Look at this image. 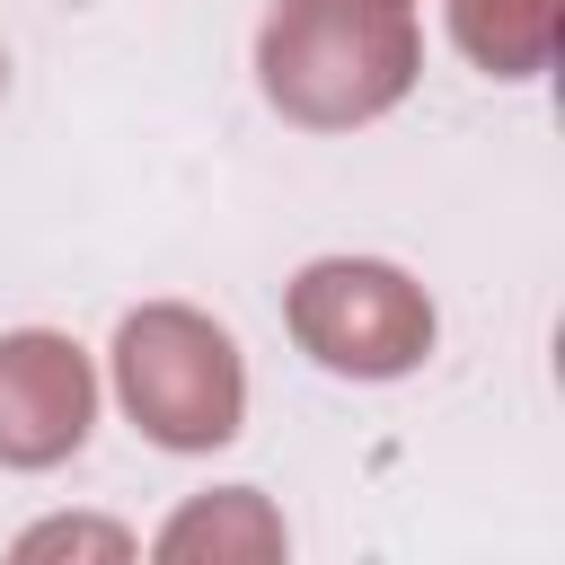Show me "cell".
Returning <instances> with one entry per match:
<instances>
[{
	"label": "cell",
	"mask_w": 565,
	"mask_h": 565,
	"mask_svg": "<svg viewBox=\"0 0 565 565\" xmlns=\"http://www.w3.org/2000/svg\"><path fill=\"white\" fill-rule=\"evenodd\" d=\"M0 79H9V53H0Z\"/></svg>",
	"instance_id": "cell-9"
},
{
	"label": "cell",
	"mask_w": 565,
	"mask_h": 565,
	"mask_svg": "<svg viewBox=\"0 0 565 565\" xmlns=\"http://www.w3.org/2000/svg\"><path fill=\"white\" fill-rule=\"evenodd\" d=\"M150 565H291V539L256 486H212V494H185L168 512Z\"/></svg>",
	"instance_id": "cell-5"
},
{
	"label": "cell",
	"mask_w": 565,
	"mask_h": 565,
	"mask_svg": "<svg viewBox=\"0 0 565 565\" xmlns=\"http://www.w3.org/2000/svg\"><path fill=\"white\" fill-rule=\"evenodd\" d=\"M450 35L486 79H530V71H547L556 0H450Z\"/></svg>",
	"instance_id": "cell-6"
},
{
	"label": "cell",
	"mask_w": 565,
	"mask_h": 565,
	"mask_svg": "<svg viewBox=\"0 0 565 565\" xmlns=\"http://www.w3.org/2000/svg\"><path fill=\"white\" fill-rule=\"evenodd\" d=\"M115 397L159 450H221L247 415V371L230 327L159 300L115 327Z\"/></svg>",
	"instance_id": "cell-2"
},
{
	"label": "cell",
	"mask_w": 565,
	"mask_h": 565,
	"mask_svg": "<svg viewBox=\"0 0 565 565\" xmlns=\"http://www.w3.org/2000/svg\"><path fill=\"white\" fill-rule=\"evenodd\" d=\"M9 565H141V547H132V530L106 521V512H53V521L18 530Z\"/></svg>",
	"instance_id": "cell-7"
},
{
	"label": "cell",
	"mask_w": 565,
	"mask_h": 565,
	"mask_svg": "<svg viewBox=\"0 0 565 565\" xmlns=\"http://www.w3.org/2000/svg\"><path fill=\"white\" fill-rule=\"evenodd\" d=\"M415 26L380 0H274L256 35L265 106L309 132H353L415 88Z\"/></svg>",
	"instance_id": "cell-1"
},
{
	"label": "cell",
	"mask_w": 565,
	"mask_h": 565,
	"mask_svg": "<svg viewBox=\"0 0 565 565\" xmlns=\"http://www.w3.org/2000/svg\"><path fill=\"white\" fill-rule=\"evenodd\" d=\"M291 335L344 380H397L433 353V300L371 256H318L291 282Z\"/></svg>",
	"instance_id": "cell-3"
},
{
	"label": "cell",
	"mask_w": 565,
	"mask_h": 565,
	"mask_svg": "<svg viewBox=\"0 0 565 565\" xmlns=\"http://www.w3.org/2000/svg\"><path fill=\"white\" fill-rule=\"evenodd\" d=\"M380 9H406V0H380Z\"/></svg>",
	"instance_id": "cell-8"
},
{
	"label": "cell",
	"mask_w": 565,
	"mask_h": 565,
	"mask_svg": "<svg viewBox=\"0 0 565 565\" xmlns=\"http://www.w3.org/2000/svg\"><path fill=\"white\" fill-rule=\"evenodd\" d=\"M97 424V371L71 335L18 327L0 335V468H53Z\"/></svg>",
	"instance_id": "cell-4"
}]
</instances>
